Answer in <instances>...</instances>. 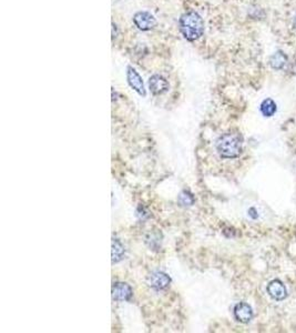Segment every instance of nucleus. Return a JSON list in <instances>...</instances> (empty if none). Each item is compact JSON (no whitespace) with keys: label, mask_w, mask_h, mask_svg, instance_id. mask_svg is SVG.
<instances>
[{"label":"nucleus","mask_w":296,"mask_h":333,"mask_svg":"<svg viewBox=\"0 0 296 333\" xmlns=\"http://www.w3.org/2000/svg\"><path fill=\"white\" fill-rule=\"evenodd\" d=\"M179 28L181 34L186 40L194 41L199 39L204 33V22L198 13L187 11L180 18Z\"/></svg>","instance_id":"f257e3e1"},{"label":"nucleus","mask_w":296,"mask_h":333,"mask_svg":"<svg viewBox=\"0 0 296 333\" xmlns=\"http://www.w3.org/2000/svg\"><path fill=\"white\" fill-rule=\"evenodd\" d=\"M243 138L240 133L227 132L219 138L217 150L222 158H237L242 153Z\"/></svg>","instance_id":"f03ea898"},{"label":"nucleus","mask_w":296,"mask_h":333,"mask_svg":"<svg viewBox=\"0 0 296 333\" xmlns=\"http://www.w3.org/2000/svg\"><path fill=\"white\" fill-rule=\"evenodd\" d=\"M148 283L155 290H165L171 283L170 277L165 272L155 271L148 278Z\"/></svg>","instance_id":"7ed1b4c3"},{"label":"nucleus","mask_w":296,"mask_h":333,"mask_svg":"<svg viewBox=\"0 0 296 333\" xmlns=\"http://www.w3.org/2000/svg\"><path fill=\"white\" fill-rule=\"evenodd\" d=\"M133 22L142 31L151 30L157 25V20H155L153 16L149 13H146V11H140V13L135 14L133 17Z\"/></svg>","instance_id":"20e7f679"},{"label":"nucleus","mask_w":296,"mask_h":333,"mask_svg":"<svg viewBox=\"0 0 296 333\" xmlns=\"http://www.w3.org/2000/svg\"><path fill=\"white\" fill-rule=\"evenodd\" d=\"M132 288L125 282H115L112 285V298L115 301H129L131 299Z\"/></svg>","instance_id":"39448f33"},{"label":"nucleus","mask_w":296,"mask_h":333,"mask_svg":"<svg viewBox=\"0 0 296 333\" xmlns=\"http://www.w3.org/2000/svg\"><path fill=\"white\" fill-rule=\"evenodd\" d=\"M267 293H269L271 298L277 301H282L287 296L286 287L279 280L271 281L269 285H267Z\"/></svg>","instance_id":"423d86ee"},{"label":"nucleus","mask_w":296,"mask_h":333,"mask_svg":"<svg viewBox=\"0 0 296 333\" xmlns=\"http://www.w3.org/2000/svg\"><path fill=\"white\" fill-rule=\"evenodd\" d=\"M127 79H128V82H129V85L131 86V88H133L139 94H141V96L143 97L146 96V89H145V85H143L142 79L141 77H140V74L137 73V71H135L133 68H131V67L128 68Z\"/></svg>","instance_id":"0eeeda50"},{"label":"nucleus","mask_w":296,"mask_h":333,"mask_svg":"<svg viewBox=\"0 0 296 333\" xmlns=\"http://www.w3.org/2000/svg\"><path fill=\"white\" fill-rule=\"evenodd\" d=\"M234 316L235 319L242 323H249L253 318V310L247 303H238L234 307Z\"/></svg>","instance_id":"6e6552de"},{"label":"nucleus","mask_w":296,"mask_h":333,"mask_svg":"<svg viewBox=\"0 0 296 333\" xmlns=\"http://www.w3.org/2000/svg\"><path fill=\"white\" fill-rule=\"evenodd\" d=\"M149 88L152 93L161 94L169 89V82L159 74H154L149 80Z\"/></svg>","instance_id":"1a4fd4ad"},{"label":"nucleus","mask_w":296,"mask_h":333,"mask_svg":"<svg viewBox=\"0 0 296 333\" xmlns=\"http://www.w3.org/2000/svg\"><path fill=\"white\" fill-rule=\"evenodd\" d=\"M287 61V57L283 51H277L272 57L270 58V65L275 70H281Z\"/></svg>","instance_id":"9d476101"},{"label":"nucleus","mask_w":296,"mask_h":333,"mask_svg":"<svg viewBox=\"0 0 296 333\" xmlns=\"http://www.w3.org/2000/svg\"><path fill=\"white\" fill-rule=\"evenodd\" d=\"M125 256V248L117 239L112 240V263L119 262Z\"/></svg>","instance_id":"9b49d317"},{"label":"nucleus","mask_w":296,"mask_h":333,"mask_svg":"<svg viewBox=\"0 0 296 333\" xmlns=\"http://www.w3.org/2000/svg\"><path fill=\"white\" fill-rule=\"evenodd\" d=\"M277 104L272 99H265L259 107V110L264 117H272L277 112Z\"/></svg>","instance_id":"f8f14e48"},{"label":"nucleus","mask_w":296,"mask_h":333,"mask_svg":"<svg viewBox=\"0 0 296 333\" xmlns=\"http://www.w3.org/2000/svg\"><path fill=\"white\" fill-rule=\"evenodd\" d=\"M178 201L180 204L183 205V207H190V205L194 204V197L190 191H186V190H185V191H182L181 193H180Z\"/></svg>","instance_id":"ddd939ff"},{"label":"nucleus","mask_w":296,"mask_h":333,"mask_svg":"<svg viewBox=\"0 0 296 333\" xmlns=\"http://www.w3.org/2000/svg\"><path fill=\"white\" fill-rule=\"evenodd\" d=\"M294 26H295V28H296V18H295V20H294Z\"/></svg>","instance_id":"4468645a"}]
</instances>
